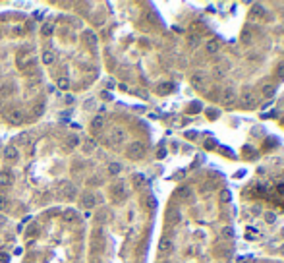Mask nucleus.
Instances as JSON below:
<instances>
[{
  "label": "nucleus",
  "mask_w": 284,
  "mask_h": 263,
  "mask_svg": "<svg viewBox=\"0 0 284 263\" xmlns=\"http://www.w3.org/2000/svg\"><path fill=\"white\" fill-rule=\"evenodd\" d=\"M126 155H128L130 159L137 161V159H141V157L145 155V145L141 143V141H134V143H130V145H128V149H126Z\"/></svg>",
  "instance_id": "f257e3e1"
},
{
  "label": "nucleus",
  "mask_w": 284,
  "mask_h": 263,
  "mask_svg": "<svg viewBox=\"0 0 284 263\" xmlns=\"http://www.w3.org/2000/svg\"><path fill=\"white\" fill-rule=\"evenodd\" d=\"M240 103L244 104L245 108H253L255 104H257V97H255V93L251 91V89H245V91L242 93V97H240Z\"/></svg>",
  "instance_id": "f03ea898"
},
{
  "label": "nucleus",
  "mask_w": 284,
  "mask_h": 263,
  "mask_svg": "<svg viewBox=\"0 0 284 263\" xmlns=\"http://www.w3.org/2000/svg\"><path fill=\"white\" fill-rule=\"evenodd\" d=\"M191 85L195 89H199V91H205L207 89V76L203 72H195L191 77Z\"/></svg>",
  "instance_id": "7ed1b4c3"
},
{
  "label": "nucleus",
  "mask_w": 284,
  "mask_h": 263,
  "mask_svg": "<svg viewBox=\"0 0 284 263\" xmlns=\"http://www.w3.org/2000/svg\"><path fill=\"white\" fill-rule=\"evenodd\" d=\"M124 139H126V132L120 130V128L112 130V132H110V135H108V143L110 145H122Z\"/></svg>",
  "instance_id": "20e7f679"
},
{
  "label": "nucleus",
  "mask_w": 284,
  "mask_h": 263,
  "mask_svg": "<svg viewBox=\"0 0 284 263\" xmlns=\"http://www.w3.org/2000/svg\"><path fill=\"white\" fill-rule=\"evenodd\" d=\"M58 190H60V193L64 197H73L77 193V190H76V186L73 184H70V182H62L60 186H58Z\"/></svg>",
  "instance_id": "39448f33"
},
{
  "label": "nucleus",
  "mask_w": 284,
  "mask_h": 263,
  "mask_svg": "<svg viewBox=\"0 0 284 263\" xmlns=\"http://www.w3.org/2000/svg\"><path fill=\"white\" fill-rule=\"evenodd\" d=\"M14 184V174L8 170V168H4V170H0V186H4V188H8V186H12Z\"/></svg>",
  "instance_id": "423d86ee"
},
{
  "label": "nucleus",
  "mask_w": 284,
  "mask_h": 263,
  "mask_svg": "<svg viewBox=\"0 0 284 263\" xmlns=\"http://www.w3.org/2000/svg\"><path fill=\"white\" fill-rule=\"evenodd\" d=\"M172 250H174V244H172V240L162 238V240L159 242V251H161V254L168 255V254H172Z\"/></svg>",
  "instance_id": "0eeeda50"
},
{
  "label": "nucleus",
  "mask_w": 284,
  "mask_h": 263,
  "mask_svg": "<svg viewBox=\"0 0 284 263\" xmlns=\"http://www.w3.org/2000/svg\"><path fill=\"white\" fill-rule=\"evenodd\" d=\"M104 116H95L93 120H91V132L93 134H99V132H103V128H104Z\"/></svg>",
  "instance_id": "6e6552de"
},
{
  "label": "nucleus",
  "mask_w": 284,
  "mask_h": 263,
  "mask_svg": "<svg viewBox=\"0 0 284 263\" xmlns=\"http://www.w3.org/2000/svg\"><path fill=\"white\" fill-rule=\"evenodd\" d=\"M81 205L87 209H93L95 205H97V197H95V193H83L81 196Z\"/></svg>",
  "instance_id": "1a4fd4ad"
},
{
  "label": "nucleus",
  "mask_w": 284,
  "mask_h": 263,
  "mask_svg": "<svg viewBox=\"0 0 284 263\" xmlns=\"http://www.w3.org/2000/svg\"><path fill=\"white\" fill-rule=\"evenodd\" d=\"M240 41L244 45H251V43H253V31H251L249 27H244V29H242V33H240Z\"/></svg>",
  "instance_id": "9d476101"
},
{
  "label": "nucleus",
  "mask_w": 284,
  "mask_h": 263,
  "mask_svg": "<svg viewBox=\"0 0 284 263\" xmlns=\"http://www.w3.org/2000/svg\"><path fill=\"white\" fill-rule=\"evenodd\" d=\"M33 62H35V54L33 52H27V54H23V56L18 58V66L19 68H27V64H33Z\"/></svg>",
  "instance_id": "9b49d317"
},
{
  "label": "nucleus",
  "mask_w": 284,
  "mask_h": 263,
  "mask_svg": "<svg viewBox=\"0 0 284 263\" xmlns=\"http://www.w3.org/2000/svg\"><path fill=\"white\" fill-rule=\"evenodd\" d=\"M166 220L170 224H178L182 220V213L178 211V209H170V211H168V215H166Z\"/></svg>",
  "instance_id": "f8f14e48"
},
{
  "label": "nucleus",
  "mask_w": 284,
  "mask_h": 263,
  "mask_svg": "<svg viewBox=\"0 0 284 263\" xmlns=\"http://www.w3.org/2000/svg\"><path fill=\"white\" fill-rule=\"evenodd\" d=\"M222 101L228 104V107H232V104H236V101H238V97H236V93L232 91V89H226L224 91V95H222Z\"/></svg>",
  "instance_id": "ddd939ff"
},
{
  "label": "nucleus",
  "mask_w": 284,
  "mask_h": 263,
  "mask_svg": "<svg viewBox=\"0 0 284 263\" xmlns=\"http://www.w3.org/2000/svg\"><path fill=\"white\" fill-rule=\"evenodd\" d=\"M249 15H251V19H261L263 15H265V8L261 6V4H253V8H251V12H249Z\"/></svg>",
  "instance_id": "4468645a"
},
{
  "label": "nucleus",
  "mask_w": 284,
  "mask_h": 263,
  "mask_svg": "<svg viewBox=\"0 0 284 263\" xmlns=\"http://www.w3.org/2000/svg\"><path fill=\"white\" fill-rule=\"evenodd\" d=\"M4 159L6 161H15L18 159V149H15V147H6V149H4Z\"/></svg>",
  "instance_id": "2eb2a0df"
},
{
  "label": "nucleus",
  "mask_w": 284,
  "mask_h": 263,
  "mask_svg": "<svg viewBox=\"0 0 284 263\" xmlns=\"http://www.w3.org/2000/svg\"><path fill=\"white\" fill-rule=\"evenodd\" d=\"M261 91H263V95H265L267 99H271V97H275V93H276V87L272 85V83H265Z\"/></svg>",
  "instance_id": "dca6fc26"
},
{
  "label": "nucleus",
  "mask_w": 284,
  "mask_h": 263,
  "mask_svg": "<svg viewBox=\"0 0 284 263\" xmlns=\"http://www.w3.org/2000/svg\"><path fill=\"white\" fill-rule=\"evenodd\" d=\"M77 145H79V138H77V135H68V139L64 143L66 149H73V147H77Z\"/></svg>",
  "instance_id": "f3484780"
},
{
  "label": "nucleus",
  "mask_w": 284,
  "mask_h": 263,
  "mask_svg": "<svg viewBox=\"0 0 284 263\" xmlns=\"http://www.w3.org/2000/svg\"><path fill=\"white\" fill-rule=\"evenodd\" d=\"M112 193H114V196H116V199L124 197V196H126V192H124V184H122V182L114 184V186H112Z\"/></svg>",
  "instance_id": "a211bd4d"
},
{
  "label": "nucleus",
  "mask_w": 284,
  "mask_h": 263,
  "mask_svg": "<svg viewBox=\"0 0 284 263\" xmlns=\"http://www.w3.org/2000/svg\"><path fill=\"white\" fill-rule=\"evenodd\" d=\"M12 93H14V85H12V83H6V85H2V87H0V99L10 97Z\"/></svg>",
  "instance_id": "6ab92c4d"
},
{
  "label": "nucleus",
  "mask_w": 284,
  "mask_h": 263,
  "mask_svg": "<svg viewBox=\"0 0 284 263\" xmlns=\"http://www.w3.org/2000/svg\"><path fill=\"white\" fill-rule=\"evenodd\" d=\"M205 50H207L209 54H217V52H218V43H217V41H207Z\"/></svg>",
  "instance_id": "aec40b11"
},
{
  "label": "nucleus",
  "mask_w": 284,
  "mask_h": 263,
  "mask_svg": "<svg viewBox=\"0 0 284 263\" xmlns=\"http://www.w3.org/2000/svg\"><path fill=\"white\" fill-rule=\"evenodd\" d=\"M176 193H178V197H182V199H189V196H191V188L189 186H182Z\"/></svg>",
  "instance_id": "412c9836"
},
{
  "label": "nucleus",
  "mask_w": 284,
  "mask_h": 263,
  "mask_svg": "<svg viewBox=\"0 0 284 263\" xmlns=\"http://www.w3.org/2000/svg\"><path fill=\"white\" fill-rule=\"evenodd\" d=\"M120 170H122V165H118V162H110V165H108V174L110 176L120 174Z\"/></svg>",
  "instance_id": "4be33fe9"
},
{
  "label": "nucleus",
  "mask_w": 284,
  "mask_h": 263,
  "mask_svg": "<svg viewBox=\"0 0 284 263\" xmlns=\"http://www.w3.org/2000/svg\"><path fill=\"white\" fill-rule=\"evenodd\" d=\"M76 217H77V215H76V211H73V209H66V211L62 213V219H64V220H68V223L76 220Z\"/></svg>",
  "instance_id": "5701e85b"
},
{
  "label": "nucleus",
  "mask_w": 284,
  "mask_h": 263,
  "mask_svg": "<svg viewBox=\"0 0 284 263\" xmlns=\"http://www.w3.org/2000/svg\"><path fill=\"white\" fill-rule=\"evenodd\" d=\"M43 62L45 64H52V62H54V52L52 50H45L43 52Z\"/></svg>",
  "instance_id": "b1692460"
},
{
  "label": "nucleus",
  "mask_w": 284,
  "mask_h": 263,
  "mask_svg": "<svg viewBox=\"0 0 284 263\" xmlns=\"http://www.w3.org/2000/svg\"><path fill=\"white\" fill-rule=\"evenodd\" d=\"M10 118H12L14 122H22V120H23V112H22V110H14V112L10 114Z\"/></svg>",
  "instance_id": "393cba45"
},
{
  "label": "nucleus",
  "mask_w": 284,
  "mask_h": 263,
  "mask_svg": "<svg viewBox=\"0 0 284 263\" xmlns=\"http://www.w3.org/2000/svg\"><path fill=\"white\" fill-rule=\"evenodd\" d=\"M58 87L62 89V91H66V89L70 87V80H68V77H60L58 80Z\"/></svg>",
  "instance_id": "a878e982"
},
{
  "label": "nucleus",
  "mask_w": 284,
  "mask_h": 263,
  "mask_svg": "<svg viewBox=\"0 0 284 263\" xmlns=\"http://www.w3.org/2000/svg\"><path fill=\"white\" fill-rule=\"evenodd\" d=\"M95 220H97L99 224H103L104 220H106V211H99L97 215H95Z\"/></svg>",
  "instance_id": "bb28decb"
},
{
  "label": "nucleus",
  "mask_w": 284,
  "mask_h": 263,
  "mask_svg": "<svg viewBox=\"0 0 284 263\" xmlns=\"http://www.w3.org/2000/svg\"><path fill=\"white\" fill-rule=\"evenodd\" d=\"M134 184H135L137 188L143 186V184H145V176H143V174H135V176H134Z\"/></svg>",
  "instance_id": "cd10ccee"
},
{
  "label": "nucleus",
  "mask_w": 284,
  "mask_h": 263,
  "mask_svg": "<svg viewBox=\"0 0 284 263\" xmlns=\"http://www.w3.org/2000/svg\"><path fill=\"white\" fill-rule=\"evenodd\" d=\"M83 37L87 39V43H89V45H95V43H97V37H95L91 31H85V35H83Z\"/></svg>",
  "instance_id": "c85d7f7f"
},
{
  "label": "nucleus",
  "mask_w": 284,
  "mask_h": 263,
  "mask_svg": "<svg viewBox=\"0 0 284 263\" xmlns=\"http://www.w3.org/2000/svg\"><path fill=\"white\" fill-rule=\"evenodd\" d=\"M83 147H85V151L89 153V151H93V149H95V141L89 139V141H85V145H83Z\"/></svg>",
  "instance_id": "c756f323"
},
{
  "label": "nucleus",
  "mask_w": 284,
  "mask_h": 263,
  "mask_svg": "<svg viewBox=\"0 0 284 263\" xmlns=\"http://www.w3.org/2000/svg\"><path fill=\"white\" fill-rule=\"evenodd\" d=\"M27 141H29V135H27V134H22V135L18 138V143H27Z\"/></svg>",
  "instance_id": "7c9ffc66"
},
{
  "label": "nucleus",
  "mask_w": 284,
  "mask_h": 263,
  "mask_svg": "<svg viewBox=\"0 0 284 263\" xmlns=\"http://www.w3.org/2000/svg\"><path fill=\"white\" fill-rule=\"evenodd\" d=\"M228 199H230V192L224 190L222 193H220V201H228Z\"/></svg>",
  "instance_id": "2f4dec72"
},
{
  "label": "nucleus",
  "mask_w": 284,
  "mask_h": 263,
  "mask_svg": "<svg viewBox=\"0 0 284 263\" xmlns=\"http://www.w3.org/2000/svg\"><path fill=\"white\" fill-rule=\"evenodd\" d=\"M265 220H267V223H275V220H276L275 213H267V215H265Z\"/></svg>",
  "instance_id": "473e14b6"
},
{
  "label": "nucleus",
  "mask_w": 284,
  "mask_h": 263,
  "mask_svg": "<svg viewBox=\"0 0 284 263\" xmlns=\"http://www.w3.org/2000/svg\"><path fill=\"white\" fill-rule=\"evenodd\" d=\"M222 234H224V236H228V238H232V236H234V230L228 227V228H224V230H222Z\"/></svg>",
  "instance_id": "72a5a7b5"
},
{
  "label": "nucleus",
  "mask_w": 284,
  "mask_h": 263,
  "mask_svg": "<svg viewBox=\"0 0 284 263\" xmlns=\"http://www.w3.org/2000/svg\"><path fill=\"white\" fill-rule=\"evenodd\" d=\"M52 33V25H45L43 27V35H50Z\"/></svg>",
  "instance_id": "f704fd0d"
},
{
  "label": "nucleus",
  "mask_w": 284,
  "mask_h": 263,
  "mask_svg": "<svg viewBox=\"0 0 284 263\" xmlns=\"http://www.w3.org/2000/svg\"><path fill=\"white\" fill-rule=\"evenodd\" d=\"M238 263H255V259L253 257H244V259H240Z\"/></svg>",
  "instance_id": "c9c22d12"
},
{
  "label": "nucleus",
  "mask_w": 284,
  "mask_h": 263,
  "mask_svg": "<svg viewBox=\"0 0 284 263\" xmlns=\"http://www.w3.org/2000/svg\"><path fill=\"white\" fill-rule=\"evenodd\" d=\"M8 254H0V263H8Z\"/></svg>",
  "instance_id": "e433bc0d"
},
{
  "label": "nucleus",
  "mask_w": 284,
  "mask_h": 263,
  "mask_svg": "<svg viewBox=\"0 0 284 263\" xmlns=\"http://www.w3.org/2000/svg\"><path fill=\"white\" fill-rule=\"evenodd\" d=\"M278 77L284 80V66H278Z\"/></svg>",
  "instance_id": "4c0bfd02"
},
{
  "label": "nucleus",
  "mask_w": 284,
  "mask_h": 263,
  "mask_svg": "<svg viewBox=\"0 0 284 263\" xmlns=\"http://www.w3.org/2000/svg\"><path fill=\"white\" fill-rule=\"evenodd\" d=\"M66 103H68V104L73 103V97H72V95H68V97H66Z\"/></svg>",
  "instance_id": "58836bf2"
},
{
  "label": "nucleus",
  "mask_w": 284,
  "mask_h": 263,
  "mask_svg": "<svg viewBox=\"0 0 284 263\" xmlns=\"http://www.w3.org/2000/svg\"><path fill=\"white\" fill-rule=\"evenodd\" d=\"M91 263H101V261H99V259H97V261H91Z\"/></svg>",
  "instance_id": "ea45409f"
}]
</instances>
